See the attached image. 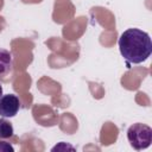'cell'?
Segmentation results:
<instances>
[{
	"mask_svg": "<svg viewBox=\"0 0 152 152\" xmlns=\"http://www.w3.org/2000/svg\"><path fill=\"white\" fill-rule=\"evenodd\" d=\"M119 50L127 64H140L152 53L150 34L140 28L131 27L124 31L119 38Z\"/></svg>",
	"mask_w": 152,
	"mask_h": 152,
	"instance_id": "1",
	"label": "cell"
},
{
	"mask_svg": "<svg viewBox=\"0 0 152 152\" xmlns=\"http://www.w3.org/2000/svg\"><path fill=\"white\" fill-rule=\"evenodd\" d=\"M127 139L134 150H145L152 142V128L141 122L133 124L127 129Z\"/></svg>",
	"mask_w": 152,
	"mask_h": 152,
	"instance_id": "2",
	"label": "cell"
},
{
	"mask_svg": "<svg viewBox=\"0 0 152 152\" xmlns=\"http://www.w3.org/2000/svg\"><path fill=\"white\" fill-rule=\"evenodd\" d=\"M20 109V101L14 94H6L0 97V116L13 118Z\"/></svg>",
	"mask_w": 152,
	"mask_h": 152,
	"instance_id": "3",
	"label": "cell"
},
{
	"mask_svg": "<svg viewBox=\"0 0 152 152\" xmlns=\"http://www.w3.org/2000/svg\"><path fill=\"white\" fill-rule=\"evenodd\" d=\"M12 53L6 49H0V75L8 74L12 69Z\"/></svg>",
	"mask_w": 152,
	"mask_h": 152,
	"instance_id": "4",
	"label": "cell"
},
{
	"mask_svg": "<svg viewBox=\"0 0 152 152\" xmlns=\"http://www.w3.org/2000/svg\"><path fill=\"white\" fill-rule=\"evenodd\" d=\"M14 134V128L10 121L6 120V118L0 119V138L1 139H8L12 138Z\"/></svg>",
	"mask_w": 152,
	"mask_h": 152,
	"instance_id": "5",
	"label": "cell"
},
{
	"mask_svg": "<svg viewBox=\"0 0 152 152\" xmlns=\"http://www.w3.org/2000/svg\"><path fill=\"white\" fill-rule=\"evenodd\" d=\"M14 147L6 141H0V152H13Z\"/></svg>",
	"mask_w": 152,
	"mask_h": 152,
	"instance_id": "6",
	"label": "cell"
},
{
	"mask_svg": "<svg viewBox=\"0 0 152 152\" xmlns=\"http://www.w3.org/2000/svg\"><path fill=\"white\" fill-rule=\"evenodd\" d=\"M65 148H69V150H75V147H74V146L68 145V144H66V146H65V142H64V141H62V142H59L58 145H56L55 147H52V151H56V150H65Z\"/></svg>",
	"mask_w": 152,
	"mask_h": 152,
	"instance_id": "7",
	"label": "cell"
},
{
	"mask_svg": "<svg viewBox=\"0 0 152 152\" xmlns=\"http://www.w3.org/2000/svg\"><path fill=\"white\" fill-rule=\"evenodd\" d=\"M2 96V86L0 84V97Z\"/></svg>",
	"mask_w": 152,
	"mask_h": 152,
	"instance_id": "8",
	"label": "cell"
}]
</instances>
